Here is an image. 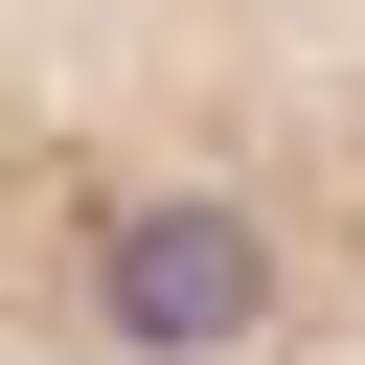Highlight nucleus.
I'll return each mask as SVG.
<instances>
[{
  "instance_id": "1",
  "label": "nucleus",
  "mask_w": 365,
  "mask_h": 365,
  "mask_svg": "<svg viewBox=\"0 0 365 365\" xmlns=\"http://www.w3.org/2000/svg\"><path fill=\"white\" fill-rule=\"evenodd\" d=\"M91 297H114V342L205 365V342H251V319H274V251H251V205L160 182V205H114V228H91Z\"/></svg>"
}]
</instances>
